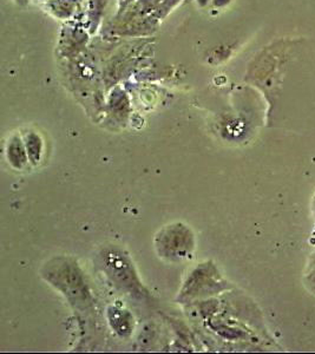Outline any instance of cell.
I'll return each instance as SVG.
<instances>
[{"instance_id": "6da1fadb", "label": "cell", "mask_w": 315, "mask_h": 354, "mask_svg": "<svg viewBox=\"0 0 315 354\" xmlns=\"http://www.w3.org/2000/svg\"><path fill=\"white\" fill-rule=\"evenodd\" d=\"M8 158L16 168H21L26 163V156L21 143H13L11 145V148L8 149Z\"/></svg>"}]
</instances>
